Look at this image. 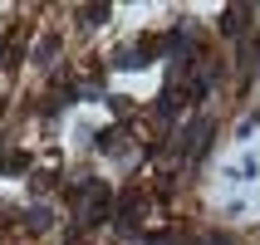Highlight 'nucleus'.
I'll list each match as a JSON object with an SVG mask.
<instances>
[{
	"mask_svg": "<svg viewBox=\"0 0 260 245\" xmlns=\"http://www.w3.org/2000/svg\"><path fill=\"white\" fill-rule=\"evenodd\" d=\"M255 123H260V118H255V113H250V118H246V123H241V128H236V137H241V143H246L250 132H255Z\"/></svg>",
	"mask_w": 260,
	"mask_h": 245,
	"instance_id": "1",
	"label": "nucleus"
}]
</instances>
